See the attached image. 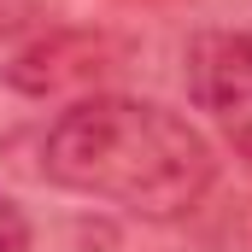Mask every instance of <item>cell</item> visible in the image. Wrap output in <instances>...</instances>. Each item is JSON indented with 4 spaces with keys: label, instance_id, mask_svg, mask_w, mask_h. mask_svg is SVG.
Segmentation results:
<instances>
[{
    "label": "cell",
    "instance_id": "cell-3",
    "mask_svg": "<svg viewBox=\"0 0 252 252\" xmlns=\"http://www.w3.org/2000/svg\"><path fill=\"white\" fill-rule=\"evenodd\" d=\"M188 100L217 141L252 164V30H205L188 47Z\"/></svg>",
    "mask_w": 252,
    "mask_h": 252
},
{
    "label": "cell",
    "instance_id": "cell-2",
    "mask_svg": "<svg viewBox=\"0 0 252 252\" xmlns=\"http://www.w3.org/2000/svg\"><path fill=\"white\" fill-rule=\"evenodd\" d=\"M100 41L88 35H59L0 64V153H12L18 141H41L76 100L100 94Z\"/></svg>",
    "mask_w": 252,
    "mask_h": 252
},
{
    "label": "cell",
    "instance_id": "cell-1",
    "mask_svg": "<svg viewBox=\"0 0 252 252\" xmlns=\"http://www.w3.org/2000/svg\"><path fill=\"white\" fill-rule=\"evenodd\" d=\"M41 176L141 223H182L217 182V147L188 112L141 94H88L35 141Z\"/></svg>",
    "mask_w": 252,
    "mask_h": 252
},
{
    "label": "cell",
    "instance_id": "cell-4",
    "mask_svg": "<svg viewBox=\"0 0 252 252\" xmlns=\"http://www.w3.org/2000/svg\"><path fill=\"white\" fill-rule=\"evenodd\" d=\"M30 241H35V229L24 217V205L12 193H0V252H30Z\"/></svg>",
    "mask_w": 252,
    "mask_h": 252
}]
</instances>
